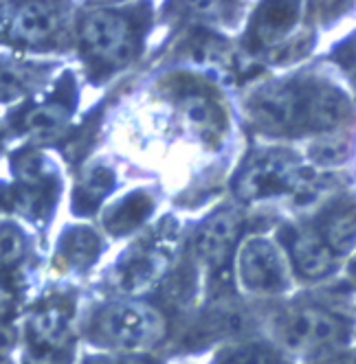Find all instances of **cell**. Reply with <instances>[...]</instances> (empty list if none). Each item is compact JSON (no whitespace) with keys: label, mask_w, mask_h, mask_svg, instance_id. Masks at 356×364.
<instances>
[{"label":"cell","mask_w":356,"mask_h":364,"mask_svg":"<svg viewBox=\"0 0 356 364\" xmlns=\"http://www.w3.org/2000/svg\"><path fill=\"white\" fill-rule=\"evenodd\" d=\"M286 248L290 262L301 277L319 279L333 272L337 266V252L313 228H290L286 230Z\"/></svg>","instance_id":"cell-9"},{"label":"cell","mask_w":356,"mask_h":364,"mask_svg":"<svg viewBox=\"0 0 356 364\" xmlns=\"http://www.w3.org/2000/svg\"><path fill=\"white\" fill-rule=\"evenodd\" d=\"M303 167L293 154L284 149H264L248 156L234 180V189L240 200L256 202L290 193L301 187Z\"/></svg>","instance_id":"cell-4"},{"label":"cell","mask_w":356,"mask_h":364,"mask_svg":"<svg viewBox=\"0 0 356 364\" xmlns=\"http://www.w3.org/2000/svg\"><path fill=\"white\" fill-rule=\"evenodd\" d=\"M253 112L271 132H328L350 117V103L330 84L288 82L262 90L253 101Z\"/></svg>","instance_id":"cell-1"},{"label":"cell","mask_w":356,"mask_h":364,"mask_svg":"<svg viewBox=\"0 0 356 364\" xmlns=\"http://www.w3.org/2000/svg\"><path fill=\"white\" fill-rule=\"evenodd\" d=\"M238 274L244 288L258 294H277L288 283L282 255L264 237L244 242L238 255Z\"/></svg>","instance_id":"cell-6"},{"label":"cell","mask_w":356,"mask_h":364,"mask_svg":"<svg viewBox=\"0 0 356 364\" xmlns=\"http://www.w3.org/2000/svg\"><path fill=\"white\" fill-rule=\"evenodd\" d=\"M315 364H356V353L354 351H345V353H337V355H328Z\"/></svg>","instance_id":"cell-24"},{"label":"cell","mask_w":356,"mask_h":364,"mask_svg":"<svg viewBox=\"0 0 356 364\" xmlns=\"http://www.w3.org/2000/svg\"><path fill=\"white\" fill-rule=\"evenodd\" d=\"M46 75L48 68L33 62H0V101H16L31 95Z\"/></svg>","instance_id":"cell-12"},{"label":"cell","mask_w":356,"mask_h":364,"mask_svg":"<svg viewBox=\"0 0 356 364\" xmlns=\"http://www.w3.org/2000/svg\"><path fill=\"white\" fill-rule=\"evenodd\" d=\"M101 250L99 237L88 226H73L68 228L60 244H58V257L60 262L73 270H82L90 266Z\"/></svg>","instance_id":"cell-15"},{"label":"cell","mask_w":356,"mask_h":364,"mask_svg":"<svg viewBox=\"0 0 356 364\" xmlns=\"http://www.w3.org/2000/svg\"><path fill=\"white\" fill-rule=\"evenodd\" d=\"M277 333L290 351L317 353L345 341V323L323 307H295L277 323Z\"/></svg>","instance_id":"cell-5"},{"label":"cell","mask_w":356,"mask_h":364,"mask_svg":"<svg viewBox=\"0 0 356 364\" xmlns=\"http://www.w3.org/2000/svg\"><path fill=\"white\" fill-rule=\"evenodd\" d=\"M70 305L62 299L42 305L27 323L29 343L40 351H58L70 338Z\"/></svg>","instance_id":"cell-11"},{"label":"cell","mask_w":356,"mask_h":364,"mask_svg":"<svg viewBox=\"0 0 356 364\" xmlns=\"http://www.w3.org/2000/svg\"><path fill=\"white\" fill-rule=\"evenodd\" d=\"M110 185H112V173L108 169H104V167L93 169L84 178L82 185L78 187V193H75V204H78V209L84 211V209L95 206V202H99L110 191Z\"/></svg>","instance_id":"cell-21"},{"label":"cell","mask_w":356,"mask_h":364,"mask_svg":"<svg viewBox=\"0 0 356 364\" xmlns=\"http://www.w3.org/2000/svg\"><path fill=\"white\" fill-rule=\"evenodd\" d=\"M16 204H20V211H24L29 218L42 220L58 198V173L40 156H27L16 169Z\"/></svg>","instance_id":"cell-8"},{"label":"cell","mask_w":356,"mask_h":364,"mask_svg":"<svg viewBox=\"0 0 356 364\" xmlns=\"http://www.w3.org/2000/svg\"><path fill=\"white\" fill-rule=\"evenodd\" d=\"M319 232L335 252L347 250L356 240V206L337 204L333 211L325 213Z\"/></svg>","instance_id":"cell-16"},{"label":"cell","mask_w":356,"mask_h":364,"mask_svg":"<svg viewBox=\"0 0 356 364\" xmlns=\"http://www.w3.org/2000/svg\"><path fill=\"white\" fill-rule=\"evenodd\" d=\"M73 95L68 90H60L56 95H51L48 99H42L24 112L22 117V127L29 132H51V129L62 127L73 110L70 103Z\"/></svg>","instance_id":"cell-14"},{"label":"cell","mask_w":356,"mask_h":364,"mask_svg":"<svg viewBox=\"0 0 356 364\" xmlns=\"http://www.w3.org/2000/svg\"><path fill=\"white\" fill-rule=\"evenodd\" d=\"M181 106L185 117L202 134H220L224 117L218 103L200 86H181Z\"/></svg>","instance_id":"cell-13"},{"label":"cell","mask_w":356,"mask_h":364,"mask_svg":"<svg viewBox=\"0 0 356 364\" xmlns=\"http://www.w3.org/2000/svg\"><path fill=\"white\" fill-rule=\"evenodd\" d=\"M297 9H299V5H286V3L264 7V11L260 16V22H258V27H256L258 36L266 42V40H271L275 36L286 33L293 27V24H295L297 16H299Z\"/></svg>","instance_id":"cell-19"},{"label":"cell","mask_w":356,"mask_h":364,"mask_svg":"<svg viewBox=\"0 0 356 364\" xmlns=\"http://www.w3.org/2000/svg\"><path fill=\"white\" fill-rule=\"evenodd\" d=\"M86 364H152L139 355H101V358H93Z\"/></svg>","instance_id":"cell-22"},{"label":"cell","mask_w":356,"mask_h":364,"mask_svg":"<svg viewBox=\"0 0 356 364\" xmlns=\"http://www.w3.org/2000/svg\"><path fill=\"white\" fill-rule=\"evenodd\" d=\"M78 40L90 62L110 68L128 64L139 48V36L130 18L112 9L86 11L80 20Z\"/></svg>","instance_id":"cell-3"},{"label":"cell","mask_w":356,"mask_h":364,"mask_svg":"<svg viewBox=\"0 0 356 364\" xmlns=\"http://www.w3.org/2000/svg\"><path fill=\"white\" fill-rule=\"evenodd\" d=\"M211 364H286L279 353L264 345H238L224 349Z\"/></svg>","instance_id":"cell-20"},{"label":"cell","mask_w":356,"mask_h":364,"mask_svg":"<svg viewBox=\"0 0 356 364\" xmlns=\"http://www.w3.org/2000/svg\"><path fill=\"white\" fill-rule=\"evenodd\" d=\"M88 331L101 347L135 353L163 341L165 321L155 307L145 303L115 301L95 311Z\"/></svg>","instance_id":"cell-2"},{"label":"cell","mask_w":356,"mask_h":364,"mask_svg":"<svg viewBox=\"0 0 356 364\" xmlns=\"http://www.w3.org/2000/svg\"><path fill=\"white\" fill-rule=\"evenodd\" d=\"M150 211H152V200L145 193L137 191L112 206L106 215V226L115 235H121V232H128L135 226H139L150 215Z\"/></svg>","instance_id":"cell-17"},{"label":"cell","mask_w":356,"mask_h":364,"mask_svg":"<svg viewBox=\"0 0 356 364\" xmlns=\"http://www.w3.org/2000/svg\"><path fill=\"white\" fill-rule=\"evenodd\" d=\"M337 55H339V60L343 62V66L354 75V80H356V38H354L352 44H345Z\"/></svg>","instance_id":"cell-23"},{"label":"cell","mask_w":356,"mask_h":364,"mask_svg":"<svg viewBox=\"0 0 356 364\" xmlns=\"http://www.w3.org/2000/svg\"><path fill=\"white\" fill-rule=\"evenodd\" d=\"M242 222L234 211H220L198 230L196 248L211 268H222L231 257L240 237Z\"/></svg>","instance_id":"cell-10"},{"label":"cell","mask_w":356,"mask_h":364,"mask_svg":"<svg viewBox=\"0 0 356 364\" xmlns=\"http://www.w3.org/2000/svg\"><path fill=\"white\" fill-rule=\"evenodd\" d=\"M27 257V235L14 222H0V272L16 270Z\"/></svg>","instance_id":"cell-18"},{"label":"cell","mask_w":356,"mask_h":364,"mask_svg":"<svg viewBox=\"0 0 356 364\" xmlns=\"http://www.w3.org/2000/svg\"><path fill=\"white\" fill-rule=\"evenodd\" d=\"M352 274H354V279H356V262L352 264Z\"/></svg>","instance_id":"cell-25"},{"label":"cell","mask_w":356,"mask_h":364,"mask_svg":"<svg viewBox=\"0 0 356 364\" xmlns=\"http://www.w3.org/2000/svg\"><path fill=\"white\" fill-rule=\"evenodd\" d=\"M3 14V31L5 36L24 46H38L53 38L64 24V11L58 5L48 3H24L7 7Z\"/></svg>","instance_id":"cell-7"}]
</instances>
